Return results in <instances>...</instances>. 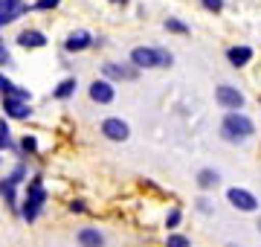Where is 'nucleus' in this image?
<instances>
[{
    "label": "nucleus",
    "mask_w": 261,
    "mask_h": 247,
    "mask_svg": "<svg viewBox=\"0 0 261 247\" xmlns=\"http://www.w3.org/2000/svg\"><path fill=\"white\" fill-rule=\"evenodd\" d=\"M218 181H221V178H218L215 169H200L197 171V186H200V189H212V186H218Z\"/></svg>",
    "instance_id": "nucleus-16"
},
{
    "label": "nucleus",
    "mask_w": 261,
    "mask_h": 247,
    "mask_svg": "<svg viewBox=\"0 0 261 247\" xmlns=\"http://www.w3.org/2000/svg\"><path fill=\"white\" fill-rule=\"evenodd\" d=\"M18 44L20 47H44L47 38H44V32H38V29H23L18 35Z\"/></svg>",
    "instance_id": "nucleus-15"
},
{
    "label": "nucleus",
    "mask_w": 261,
    "mask_h": 247,
    "mask_svg": "<svg viewBox=\"0 0 261 247\" xmlns=\"http://www.w3.org/2000/svg\"><path fill=\"white\" fill-rule=\"evenodd\" d=\"M215 99H218V105L226 108V111H241L244 108V93L238 90V87H232V85L215 87Z\"/></svg>",
    "instance_id": "nucleus-4"
},
{
    "label": "nucleus",
    "mask_w": 261,
    "mask_h": 247,
    "mask_svg": "<svg viewBox=\"0 0 261 247\" xmlns=\"http://www.w3.org/2000/svg\"><path fill=\"white\" fill-rule=\"evenodd\" d=\"M93 44V38H90V32H84V29H79V32H73L70 38L64 41V50L67 53H82V50H87Z\"/></svg>",
    "instance_id": "nucleus-13"
},
{
    "label": "nucleus",
    "mask_w": 261,
    "mask_h": 247,
    "mask_svg": "<svg viewBox=\"0 0 261 247\" xmlns=\"http://www.w3.org/2000/svg\"><path fill=\"white\" fill-rule=\"evenodd\" d=\"M258 230H261V221H258Z\"/></svg>",
    "instance_id": "nucleus-29"
},
{
    "label": "nucleus",
    "mask_w": 261,
    "mask_h": 247,
    "mask_svg": "<svg viewBox=\"0 0 261 247\" xmlns=\"http://www.w3.org/2000/svg\"><path fill=\"white\" fill-rule=\"evenodd\" d=\"M12 58H9V50H6V41L0 38V64H9Z\"/></svg>",
    "instance_id": "nucleus-25"
},
{
    "label": "nucleus",
    "mask_w": 261,
    "mask_h": 247,
    "mask_svg": "<svg viewBox=\"0 0 261 247\" xmlns=\"http://www.w3.org/2000/svg\"><path fill=\"white\" fill-rule=\"evenodd\" d=\"M27 12H29V6L23 0H0V27L18 20L20 15H27Z\"/></svg>",
    "instance_id": "nucleus-8"
},
{
    "label": "nucleus",
    "mask_w": 261,
    "mask_h": 247,
    "mask_svg": "<svg viewBox=\"0 0 261 247\" xmlns=\"http://www.w3.org/2000/svg\"><path fill=\"white\" fill-rule=\"evenodd\" d=\"M226 58H229V64L232 67H244L252 61V50L250 47H229L226 50Z\"/></svg>",
    "instance_id": "nucleus-14"
},
{
    "label": "nucleus",
    "mask_w": 261,
    "mask_h": 247,
    "mask_svg": "<svg viewBox=\"0 0 261 247\" xmlns=\"http://www.w3.org/2000/svg\"><path fill=\"white\" fill-rule=\"evenodd\" d=\"M130 64L137 67H168L171 64V53H166V50L160 47H137L130 50Z\"/></svg>",
    "instance_id": "nucleus-3"
},
{
    "label": "nucleus",
    "mask_w": 261,
    "mask_h": 247,
    "mask_svg": "<svg viewBox=\"0 0 261 247\" xmlns=\"http://www.w3.org/2000/svg\"><path fill=\"white\" fill-rule=\"evenodd\" d=\"M226 201H229L235 209H241V212H255V209H258V198H255L250 189H241V186H232V189L226 192Z\"/></svg>",
    "instance_id": "nucleus-5"
},
{
    "label": "nucleus",
    "mask_w": 261,
    "mask_h": 247,
    "mask_svg": "<svg viewBox=\"0 0 261 247\" xmlns=\"http://www.w3.org/2000/svg\"><path fill=\"white\" fill-rule=\"evenodd\" d=\"M23 175H27V169H23V166H18L9 178H3V181H0V195L6 198V204H9L12 209H18V201H15V186L23 181Z\"/></svg>",
    "instance_id": "nucleus-6"
},
{
    "label": "nucleus",
    "mask_w": 261,
    "mask_h": 247,
    "mask_svg": "<svg viewBox=\"0 0 261 247\" xmlns=\"http://www.w3.org/2000/svg\"><path fill=\"white\" fill-rule=\"evenodd\" d=\"M0 90H3V96H6V93H12V90H15V85H12L6 76H0Z\"/></svg>",
    "instance_id": "nucleus-26"
},
{
    "label": "nucleus",
    "mask_w": 261,
    "mask_h": 247,
    "mask_svg": "<svg viewBox=\"0 0 261 247\" xmlns=\"http://www.w3.org/2000/svg\"><path fill=\"white\" fill-rule=\"evenodd\" d=\"M180 221H183V212L174 207V209H171V212L166 215V227H168V230H174V227H180Z\"/></svg>",
    "instance_id": "nucleus-19"
},
{
    "label": "nucleus",
    "mask_w": 261,
    "mask_h": 247,
    "mask_svg": "<svg viewBox=\"0 0 261 247\" xmlns=\"http://www.w3.org/2000/svg\"><path fill=\"white\" fill-rule=\"evenodd\" d=\"M20 149H23V152H35L38 149V143H35V137H23V143H20Z\"/></svg>",
    "instance_id": "nucleus-24"
},
{
    "label": "nucleus",
    "mask_w": 261,
    "mask_h": 247,
    "mask_svg": "<svg viewBox=\"0 0 261 247\" xmlns=\"http://www.w3.org/2000/svg\"><path fill=\"white\" fill-rule=\"evenodd\" d=\"M102 134L108 137V140H113V143H125L130 128H128V122H122L119 116H108V119L102 122Z\"/></svg>",
    "instance_id": "nucleus-7"
},
{
    "label": "nucleus",
    "mask_w": 261,
    "mask_h": 247,
    "mask_svg": "<svg viewBox=\"0 0 261 247\" xmlns=\"http://www.w3.org/2000/svg\"><path fill=\"white\" fill-rule=\"evenodd\" d=\"M9 145H12L9 125H6V119H0V149H9Z\"/></svg>",
    "instance_id": "nucleus-21"
},
{
    "label": "nucleus",
    "mask_w": 261,
    "mask_h": 247,
    "mask_svg": "<svg viewBox=\"0 0 261 247\" xmlns=\"http://www.w3.org/2000/svg\"><path fill=\"white\" fill-rule=\"evenodd\" d=\"M221 134H224V140H229V143H238V140H247L250 134H255V125H252V119L247 114L229 111L224 116V122H221Z\"/></svg>",
    "instance_id": "nucleus-1"
},
{
    "label": "nucleus",
    "mask_w": 261,
    "mask_h": 247,
    "mask_svg": "<svg viewBox=\"0 0 261 247\" xmlns=\"http://www.w3.org/2000/svg\"><path fill=\"white\" fill-rule=\"evenodd\" d=\"M200 3H203V9L215 12V15H218V12L224 9V0H200Z\"/></svg>",
    "instance_id": "nucleus-22"
},
{
    "label": "nucleus",
    "mask_w": 261,
    "mask_h": 247,
    "mask_svg": "<svg viewBox=\"0 0 261 247\" xmlns=\"http://www.w3.org/2000/svg\"><path fill=\"white\" fill-rule=\"evenodd\" d=\"M73 90H75V79H64L61 85L56 87V99H67V96H73Z\"/></svg>",
    "instance_id": "nucleus-17"
},
{
    "label": "nucleus",
    "mask_w": 261,
    "mask_h": 247,
    "mask_svg": "<svg viewBox=\"0 0 261 247\" xmlns=\"http://www.w3.org/2000/svg\"><path fill=\"white\" fill-rule=\"evenodd\" d=\"M3 111H6V116H12V119H27L29 102H23L18 96H3Z\"/></svg>",
    "instance_id": "nucleus-10"
},
{
    "label": "nucleus",
    "mask_w": 261,
    "mask_h": 247,
    "mask_svg": "<svg viewBox=\"0 0 261 247\" xmlns=\"http://www.w3.org/2000/svg\"><path fill=\"white\" fill-rule=\"evenodd\" d=\"M58 3H61V0H38L32 9H56Z\"/></svg>",
    "instance_id": "nucleus-23"
},
{
    "label": "nucleus",
    "mask_w": 261,
    "mask_h": 247,
    "mask_svg": "<svg viewBox=\"0 0 261 247\" xmlns=\"http://www.w3.org/2000/svg\"><path fill=\"white\" fill-rule=\"evenodd\" d=\"M166 247H192V241H189L186 236H180V233H168Z\"/></svg>",
    "instance_id": "nucleus-18"
},
{
    "label": "nucleus",
    "mask_w": 261,
    "mask_h": 247,
    "mask_svg": "<svg viewBox=\"0 0 261 247\" xmlns=\"http://www.w3.org/2000/svg\"><path fill=\"white\" fill-rule=\"evenodd\" d=\"M102 73L108 79H122V82H134V79L140 76V70H137V67H128V64H105L102 67Z\"/></svg>",
    "instance_id": "nucleus-11"
},
{
    "label": "nucleus",
    "mask_w": 261,
    "mask_h": 247,
    "mask_svg": "<svg viewBox=\"0 0 261 247\" xmlns=\"http://www.w3.org/2000/svg\"><path fill=\"white\" fill-rule=\"evenodd\" d=\"M87 93H90V99H93V102L108 105V102H113V96H116V90H113V85L108 82V79H102V82L96 79L93 85H90V90H87Z\"/></svg>",
    "instance_id": "nucleus-9"
},
{
    "label": "nucleus",
    "mask_w": 261,
    "mask_h": 247,
    "mask_svg": "<svg viewBox=\"0 0 261 247\" xmlns=\"http://www.w3.org/2000/svg\"><path fill=\"white\" fill-rule=\"evenodd\" d=\"M44 204H47V189H44L41 178H32V181H29V186H27L23 207H20V215H23V221H35Z\"/></svg>",
    "instance_id": "nucleus-2"
},
{
    "label": "nucleus",
    "mask_w": 261,
    "mask_h": 247,
    "mask_svg": "<svg viewBox=\"0 0 261 247\" xmlns=\"http://www.w3.org/2000/svg\"><path fill=\"white\" fill-rule=\"evenodd\" d=\"M75 241L82 247H105V236L99 227H82L79 236H75Z\"/></svg>",
    "instance_id": "nucleus-12"
},
{
    "label": "nucleus",
    "mask_w": 261,
    "mask_h": 247,
    "mask_svg": "<svg viewBox=\"0 0 261 247\" xmlns=\"http://www.w3.org/2000/svg\"><path fill=\"white\" fill-rule=\"evenodd\" d=\"M166 29H168V32H180V35H186V32H189V27L183 23V20H177V18H168L166 20Z\"/></svg>",
    "instance_id": "nucleus-20"
},
{
    "label": "nucleus",
    "mask_w": 261,
    "mask_h": 247,
    "mask_svg": "<svg viewBox=\"0 0 261 247\" xmlns=\"http://www.w3.org/2000/svg\"><path fill=\"white\" fill-rule=\"evenodd\" d=\"M70 212H84V201H73L70 204Z\"/></svg>",
    "instance_id": "nucleus-27"
},
{
    "label": "nucleus",
    "mask_w": 261,
    "mask_h": 247,
    "mask_svg": "<svg viewBox=\"0 0 261 247\" xmlns=\"http://www.w3.org/2000/svg\"><path fill=\"white\" fill-rule=\"evenodd\" d=\"M113 3H128V0H113Z\"/></svg>",
    "instance_id": "nucleus-28"
}]
</instances>
